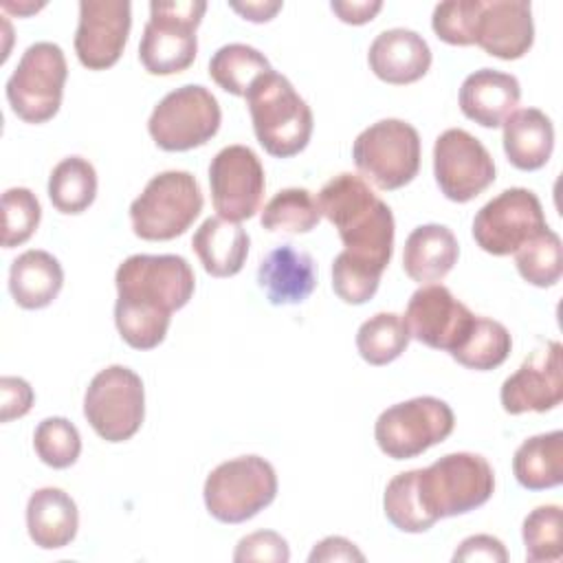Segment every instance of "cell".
Masks as SVG:
<instances>
[{"label": "cell", "instance_id": "1", "mask_svg": "<svg viewBox=\"0 0 563 563\" xmlns=\"http://www.w3.org/2000/svg\"><path fill=\"white\" fill-rule=\"evenodd\" d=\"M114 323L121 339L134 350L163 343L172 312L189 303L196 275L180 255H130L117 273Z\"/></svg>", "mask_w": 563, "mask_h": 563}, {"label": "cell", "instance_id": "2", "mask_svg": "<svg viewBox=\"0 0 563 563\" xmlns=\"http://www.w3.org/2000/svg\"><path fill=\"white\" fill-rule=\"evenodd\" d=\"M319 209L336 229L343 251L376 268L385 271L394 255V213L363 176L343 172L332 176L319 191Z\"/></svg>", "mask_w": 563, "mask_h": 563}, {"label": "cell", "instance_id": "3", "mask_svg": "<svg viewBox=\"0 0 563 563\" xmlns=\"http://www.w3.org/2000/svg\"><path fill=\"white\" fill-rule=\"evenodd\" d=\"M253 132L275 158H290L306 150L312 136V110L288 77L268 70L246 92Z\"/></svg>", "mask_w": 563, "mask_h": 563}, {"label": "cell", "instance_id": "4", "mask_svg": "<svg viewBox=\"0 0 563 563\" xmlns=\"http://www.w3.org/2000/svg\"><path fill=\"white\" fill-rule=\"evenodd\" d=\"M493 490V466L479 453H446L427 468H418L420 501L435 521L484 506Z\"/></svg>", "mask_w": 563, "mask_h": 563}, {"label": "cell", "instance_id": "5", "mask_svg": "<svg viewBox=\"0 0 563 563\" xmlns=\"http://www.w3.org/2000/svg\"><path fill=\"white\" fill-rule=\"evenodd\" d=\"M202 191L194 174L161 172L130 205L132 231L141 240L165 242L183 235L202 211Z\"/></svg>", "mask_w": 563, "mask_h": 563}, {"label": "cell", "instance_id": "6", "mask_svg": "<svg viewBox=\"0 0 563 563\" xmlns=\"http://www.w3.org/2000/svg\"><path fill=\"white\" fill-rule=\"evenodd\" d=\"M207 11L202 0H154L139 44V59L150 75L187 70L198 53L196 31Z\"/></svg>", "mask_w": 563, "mask_h": 563}, {"label": "cell", "instance_id": "7", "mask_svg": "<svg viewBox=\"0 0 563 563\" xmlns=\"http://www.w3.org/2000/svg\"><path fill=\"white\" fill-rule=\"evenodd\" d=\"M277 475L268 460L240 455L218 464L205 479L202 497L209 515L222 523H242L273 504Z\"/></svg>", "mask_w": 563, "mask_h": 563}, {"label": "cell", "instance_id": "8", "mask_svg": "<svg viewBox=\"0 0 563 563\" xmlns=\"http://www.w3.org/2000/svg\"><path fill=\"white\" fill-rule=\"evenodd\" d=\"M352 158L363 178L378 189H400L418 176L420 134L402 119H380L354 139Z\"/></svg>", "mask_w": 563, "mask_h": 563}, {"label": "cell", "instance_id": "9", "mask_svg": "<svg viewBox=\"0 0 563 563\" xmlns=\"http://www.w3.org/2000/svg\"><path fill=\"white\" fill-rule=\"evenodd\" d=\"M66 77V55L57 44H31L7 79V99L13 114L35 125L51 121L62 106Z\"/></svg>", "mask_w": 563, "mask_h": 563}, {"label": "cell", "instance_id": "10", "mask_svg": "<svg viewBox=\"0 0 563 563\" xmlns=\"http://www.w3.org/2000/svg\"><path fill=\"white\" fill-rule=\"evenodd\" d=\"M455 427L453 409L435 396H416L387 407L374 424L378 449L391 460H411L444 442Z\"/></svg>", "mask_w": 563, "mask_h": 563}, {"label": "cell", "instance_id": "11", "mask_svg": "<svg viewBox=\"0 0 563 563\" xmlns=\"http://www.w3.org/2000/svg\"><path fill=\"white\" fill-rule=\"evenodd\" d=\"M84 416L101 440H130L145 418L141 376L125 365H110L97 372L84 396Z\"/></svg>", "mask_w": 563, "mask_h": 563}, {"label": "cell", "instance_id": "12", "mask_svg": "<svg viewBox=\"0 0 563 563\" xmlns=\"http://www.w3.org/2000/svg\"><path fill=\"white\" fill-rule=\"evenodd\" d=\"M218 99L198 84L167 92L152 110L147 132L165 152H187L205 145L220 130Z\"/></svg>", "mask_w": 563, "mask_h": 563}, {"label": "cell", "instance_id": "13", "mask_svg": "<svg viewBox=\"0 0 563 563\" xmlns=\"http://www.w3.org/2000/svg\"><path fill=\"white\" fill-rule=\"evenodd\" d=\"M548 227L539 198L526 187L504 189L473 218V238L490 255L515 253Z\"/></svg>", "mask_w": 563, "mask_h": 563}, {"label": "cell", "instance_id": "14", "mask_svg": "<svg viewBox=\"0 0 563 563\" xmlns=\"http://www.w3.org/2000/svg\"><path fill=\"white\" fill-rule=\"evenodd\" d=\"M433 176L444 198L468 202L495 183V163L479 139L449 128L433 145Z\"/></svg>", "mask_w": 563, "mask_h": 563}, {"label": "cell", "instance_id": "15", "mask_svg": "<svg viewBox=\"0 0 563 563\" xmlns=\"http://www.w3.org/2000/svg\"><path fill=\"white\" fill-rule=\"evenodd\" d=\"M211 202L220 218L242 222L253 218L264 198L266 178L257 154L246 145L222 147L209 165Z\"/></svg>", "mask_w": 563, "mask_h": 563}, {"label": "cell", "instance_id": "16", "mask_svg": "<svg viewBox=\"0 0 563 563\" xmlns=\"http://www.w3.org/2000/svg\"><path fill=\"white\" fill-rule=\"evenodd\" d=\"M402 319L411 339L451 354L466 339L475 314L446 286L427 284L411 295Z\"/></svg>", "mask_w": 563, "mask_h": 563}, {"label": "cell", "instance_id": "17", "mask_svg": "<svg viewBox=\"0 0 563 563\" xmlns=\"http://www.w3.org/2000/svg\"><path fill=\"white\" fill-rule=\"evenodd\" d=\"M499 400L506 413L519 416L526 411H550L563 400V347L559 341H545L510 374Z\"/></svg>", "mask_w": 563, "mask_h": 563}, {"label": "cell", "instance_id": "18", "mask_svg": "<svg viewBox=\"0 0 563 563\" xmlns=\"http://www.w3.org/2000/svg\"><path fill=\"white\" fill-rule=\"evenodd\" d=\"M132 4L128 0H81L75 33V53L84 68L114 66L128 44Z\"/></svg>", "mask_w": 563, "mask_h": 563}, {"label": "cell", "instance_id": "19", "mask_svg": "<svg viewBox=\"0 0 563 563\" xmlns=\"http://www.w3.org/2000/svg\"><path fill=\"white\" fill-rule=\"evenodd\" d=\"M534 42L532 7L526 0H482L475 44L499 59L523 57Z\"/></svg>", "mask_w": 563, "mask_h": 563}, {"label": "cell", "instance_id": "20", "mask_svg": "<svg viewBox=\"0 0 563 563\" xmlns=\"http://www.w3.org/2000/svg\"><path fill=\"white\" fill-rule=\"evenodd\" d=\"M372 73L391 86H407L431 68V48L427 40L411 29H387L374 37L367 51Z\"/></svg>", "mask_w": 563, "mask_h": 563}, {"label": "cell", "instance_id": "21", "mask_svg": "<svg viewBox=\"0 0 563 563\" xmlns=\"http://www.w3.org/2000/svg\"><path fill=\"white\" fill-rule=\"evenodd\" d=\"M257 284L273 306L301 303L317 286L314 260L292 244H279L262 257Z\"/></svg>", "mask_w": 563, "mask_h": 563}, {"label": "cell", "instance_id": "22", "mask_svg": "<svg viewBox=\"0 0 563 563\" xmlns=\"http://www.w3.org/2000/svg\"><path fill=\"white\" fill-rule=\"evenodd\" d=\"M521 86L515 75L495 68L471 73L460 88V110L482 128H499L517 110Z\"/></svg>", "mask_w": 563, "mask_h": 563}, {"label": "cell", "instance_id": "23", "mask_svg": "<svg viewBox=\"0 0 563 563\" xmlns=\"http://www.w3.org/2000/svg\"><path fill=\"white\" fill-rule=\"evenodd\" d=\"M79 528L75 499L62 488L46 486L35 490L26 504V530L31 541L42 550L66 548Z\"/></svg>", "mask_w": 563, "mask_h": 563}, {"label": "cell", "instance_id": "24", "mask_svg": "<svg viewBox=\"0 0 563 563\" xmlns=\"http://www.w3.org/2000/svg\"><path fill=\"white\" fill-rule=\"evenodd\" d=\"M460 257V244L444 224H420L407 240L402 251V268L418 284L444 279Z\"/></svg>", "mask_w": 563, "mask_h": 563}, {"label": "cell", "instance_id": "25", "mask_svg": "<svg viewBox=\"0 0 563 563\" xmlns=\"http://www.w3.org/2000/svg\"><path fill=\"white\" fill-rule=\"evenodd\" d=\"M249 233L240 222L207 218L191 238V249L211 277H233L249 255Z\"/></svg>", "mask_w": 563, "mask_h": 563}, {"label": "cell", "instance_id": "26", "mask_svg": "<svg viewBox=\"0 0 563 563\" xmlns=\"http://www.w3.org/2000/svg\"><path fill=\"white\" fill-rule=\"evenodd\" d=\"M64 286V268L55 255L40 249L20 253L9 268V292L24 310H40L53 303Z\"/></svg>", "mask_w": 563, "mask_h": 563}, {"label": "cell", "instance_id": "27", "mask_svg": "<svg viewBox=\"0 0 563 563\" xmlns=\"http://www.w3.org/2000/svg\"><path fill=\"white\" fill-rule=\"evenodd\" d=\"M554 150V125L539 108L515 110L504 121V152L521 172L541 169Z\"/></svg>", "mask_w": 563, "mask_h": 563}, {"label": "cell", "instance_id": "28", "mask_svg": "<svg viewBox=\"0 0 563 563\" xmlns=\"http://www.w3.org/2000/svg\"><path fill=\"white\" fill-rule=\"evenodd\" d=\"M512 473L528 490L554 488L563 482V431L539 433L519 444Z\"/></svg>", "mask_w": 563, "mask_h": 563}, {"label": "cell", "instance_id": "29", "mask_svg": "<svg viewBox=\"0 0 563 563\" xmlns=\"http://www.w3.org/2000/svg\"><path fill=\"white\" fill-rule=\"evenodd\" d=\"M97 196V172L84 156L62 158L48 176V198L59 213H84Z\"/></svg>", "mask_w": 563, "mask_h": 563}, {"label": "cell", "instance_id": "30", "mask_svg": "<svg viewBox=\"0 0 563 563\" xmlns=\"http://www.w3.org/2000/svg\"><path fill=\"white\" fill-rule=\"evenodd\" d=\"M271 68L264 53L249 44H224L209 59V77L227 92L246 97L251 86Z\"/></svg>", "mask_w": 563, "mask_h": 563}, {"label": "cell", "instance_id": "31", "mask_svg": "<svg viewBox=\"0 0 563 563\" xmlns=\"http://www.w3.org/2000/svg\"><path fill=\"white\" fill-rule=\"evenodd\" d=\"M512 350V336L508 328L495 319L488 317H477L462 341V345L451 352V356L475 372H488L499 367Z\"/></svg>", "mask_w": 563, "mask_h": 563}, {"label": "cell", "instance_id": "32", "mask_svg": "<svg viewBox=\"0 0 563 563\" xmlns=\"http://www.w3.org/2000/svg\"><path fill=\"white\" fill-rule=\"evenodd\" d=\"M411 334L407 323L396 312H376L361 323L356 332V350L369 365H387L396 361L409 345Z\"/></svg>", "mask_w": 563, "mask_h": 563}, {"label": "cell", "instance_id": "33", "mask_svg": "<svg viewBox=\"0 0 563 563\" xmlns=\"http://www.w3.org/2000/svg\"><path fill=\"white\" fill-rule=\"evenodd\" d=\"M321 220V209L317 198L303 187H288L277 191L264 207L260 224L266 231L277 233H308Z\"/></svg>", "mask_w": 563, "mask_h": 563}, {"label": "cell", "instance_id": "34", "mask_svg": "<svg viewBox=\"0 0 563 563\" xmlns=\"http://www.w3.org/2000/svg\"><path fill=\"white\" fill-rule=\"evenodd\" d=\"M383 508H385V517L400 532L418 534V532H427L435 523V519L424 510L420 501L418 468L398 473L389 479L383 495Z\"/></svg>", "mask_w": 563, "mask_h": 563}, {"label": "cell", "instance_id": "35", "mask_svg": "<svg viewBox=\"0 0 563 563\" xmlns=\"http://www.w3.org/2000/svg\"><path fill=\"white\" fill-rule=\"evenodd\" d=\"M515 264L519 275L532 286L550 288L559 284L563 275L561 238L550 227H545L515 251Z\"/></svg>", "mask_w": 563, "mask_h": 563}, {"label": "cell", "instance_id": "36", "mask_svg": "<svg viewBox=\"0 0 563 563\" xmlns=\"http://www.w3.org/2000/svg\"><path fill=\"white\" fill-rule=\"evenodd\" d=\"M526 559L530 563L559 561L563 556V528L561 508L556 504L537 506L530 510L521 526Z\"/></svg>", "mask_w": 563, "mask_h": 563}, {"label": "cell", "instance_id": "37", "mask_svg": "<svg viewBox=\"0 0 563 563\" xmlns=\"http://www.w3.org/2000/svg\"><path fill=\"white\" fill-rule=\"evenodd\" d=\"M33 449L46 466L68 468L81 453V435L68 418L51 416L35 427Z\"/></svg>", "mask_w": 563, "mask_h": 563}, {"label": "cell", "instance_id": "38", "mask_svg": "<svg viewBox=\"0 0 563 563\" xmlns=\"http://www.w3.org/2000/svg\"><path fill=\"white\" fill-rule=\"evenodd\" d=\"M42 220V207L26 187H11L2 194V246L24 244Z\"/></svg>", "mask_w": 563, "mask_h": 563}, {"label": "cell", "instance_id": "39", "mask_svg": "<svg viewBox=\"0 0 563 563\" xmlns=\"http://www.w3.org/2000/svg\"><path fill=\"white\" fill-rule=\"evenodd\" d=\"M482 0H446L435 4L431 15L433 33L451 46L475 44V29Z\"/></svg>", "mask_w": 563, "mask_h": 563}, {"label": "cell", "instance_id": "40", "mask_svg": "<svg viewBox=\"0 0 563 563\" xmlns=\"http://www.w3.org/2000/svg\"><path fill=\"white\" fill-rule=\"evenodd\" d=\"M380 277V271L350 257L345 251H341L332 262V290L341 301L352 306L369 301L378 290Z\"/></svg>", "mask_w": 563, "mask_h": 563}, {"label": "cell", "instance_id": "41", "mask_svg": "<svg viewBox=\"0 0 563 563\" xmlns=\"http://www.w3.org/2000/svg\"><path fill=\"white\" fill-rule=\"evenodd\" d=\"M290 559L288 541L275 530H257L242 537L235 545L233 561H271V563H286Z\"/></svg>", "mask_w": 563, "mask_h": 563}, {"label": "cell", "instance_id": "42", "mask_svg": "<svg viewBox=\"0 0 563 563\" xmlns=\"http://www.w3.org/2000/svg\"><path fill=\"white\" fill-rule=\"evenodd\" d=\"M35 400L33 387L20 376L0 378V420L11 422L31 411Z\"/></svg>", "mask_w": 563, "mask_h": 563}, {"label": "cell", "instance_id": "43", "mask_svg": "<svg viewBox=\"0 0 563 563\" xmlns=\"http://www.w3.org/2000/svg\"><path fill=\"white\" fill-rule=\"evenodd\" d=\"M453 561L464 563V561H486V563H506L508 552L504 543L493 537V534H473L466 537L460 548L453 552Z\"/></svg>", "mask_w": 563, "mask_h": 563}, {"label": "cell", "instance_id": "44", "mask_svg": "<svg viewBox=\"0 0 563 563\" xmlns=\"http://www.w3.org/2000/svg\"><path fill=\"white\" fill-rule=\"evenodd\" d=\"M332 561H365V554L345 537H325L308 554V563H332Z\"/></svg>", "mask_w": 563, "mask_h": 563}, {"label": "cell", "instance_id": "45", "mask_svg": "<svg viewBox=\"0 0 563 563\" xmlns=\"http://www.w3.org/2000/svg\"><path fill=\"white\" fill-rule=\"evenodd\" d=\"M330 9L339 15L341 22L345 24H365V22H372L374 15L383 9V2L380 0H361V2H330Z\"/></svg>", "mask_w": 563, "mask_h": 563}, {"label": "cell", "instance_id": "46", "mask_svg": "<svg viewBox=\"0 0 563 563\" xmlns=\"http://www.w3.org/2000/svg\"><path fill=\"white\" fill-rule=\"evenodd\" d=\"M235 13H240L244 20H249V22H257V24H262V22H268V20H273L275 15H277V11H282V2H262V0H257V2H231L229 4Z\"/></svg>", "mask_w": 563, "mask_h": 563}, {"label": "cell", "instance_id": "47", "mask_svg": "<svg viewBox=\"0 0 563 563\" xmlns=\"http://www.w3.org/2000/svg\"><path fill=\"white\" fill-rule=\"evenodd\" d=\"M44 7V2L42 4H33V2H18V4H13V2H2V9L4 11H13V13H18V15H26V13H31V11H37V9H42Z\"/></svg>", "mask_w": 563, "mask_h": 563}]
</instances>
